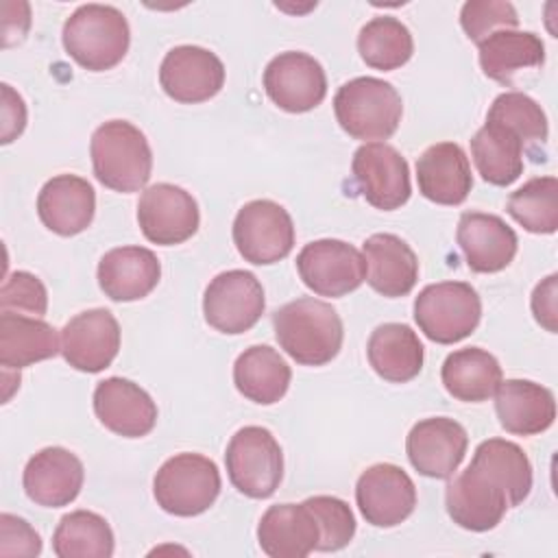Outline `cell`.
Segmentation results:
<instances>
[{
    "mask_svg": "<svg viewBox=\"0 0 558 558\" xmlns=\"http://www.w3.org/2000/svg\"><path fill=\"white\" fill-rule=\"evenodd\" d=\"M530 490L532 464L525 451L512 440L488 438L477 445L471 464L449 482L445 504L460 527L488 532Z\"/></svg>",
    "mask_w": 558,
    "mask_h": 558,
    "instance_id": "obj_1",
    "label": "cell"
},
{
    "mask_svg": "<svg viewBox=\"0 0 558 558\" xmlns=\"http://www.w3.org/2000/svg\"><path fill=\"white\" fill-rule=\"evenodd\" d=\"M272 327L279 347L303 366L331 362L344 338L340 314L329 303L314 296L281 305L272 314Z\"/></svg>",
    "mask_w": 558,
    "mask_h": 558,
    "instance_id": "obj_2",
    "label": "cell"
},
{
    "mask_svg": "<svg viewBox=\"0 0 558 558\" xmlns=\"http://www.w3.org/2000/svg\"><path fill=\"white\" fill-rule=\"evenodd\" d=\"M65 52L85 70L105 72L118 65L131 44L124 13L111 4H81L63 24Z\"/></svg>",
    "mask_w": 558,
    "mask_h": 558,
    "instance_id": "obj_3",
    "label": "cell"
},
{
    "mask_svg": "<svg viewBox=\"0 0 558 558\" xmlns=\"http://www.w3.org/2000/svg\"><path fill=\"white\" fill-rule=\"evenodd\" d=\"M89 155L96 179L113 192H137L150 179L153 153L148 140L126 120L100 124L92 135Z\"/></svg>",
    "mask_w": 558,
    "mask_h": 558,
    "instance_id": "obj_4",
    "label": "cell"
},
{
    "mask_svg": "<svg viewBox=\"0 0 558 558\" xmlns=\"http://www.w3.org/2000/svg\"><path fill=\"white\" fill-rule=\"evenodd\" d=\"M333 111L340 129L353 140H388L403 113L399 92L381 78L357 76L347 81L333 96Z\"/></svg>",
    "mask_w": 558,
    "mask_h": 558,
    "instance_id": "obj_5",
    "label": "cell"
},
{
    "mask_svg": "<svg viewBox=\"0 0 558 558\" xmlns=\"http://www.w3.org/2000/svg\"><path fill=\"white\" fill-rule=\"evenodd\" d=\"M220 471L201 453H177L168 458L153 480L157 506L174 517H196L209 510L220 495Z\"/></svg>",
    "mask_w": 558,
    "mask_h": 558,
    "instance_id": "obj_6",
    "label": "cell"
},
{
    "mask_svg": "<svg viewBox=\"0 0 558 558\" xmlns=\"http://www.w3.org/2000/svg\"><path fill=\"white\" fill-rule=\"evenodd\" d=\"M482 318V301L471 283L438 281L425 286L414 299L418 329L438 344H453L475 331Z\"/></svg>",
    "mask_w": 558,
    "mask_h": 558,
    "instance_id": "obj_7",
    "label": "cell"
},
{
    "mask_svg": "<svg viewBox=\"0 0 558 558\" xmlns=\"http://www.w3.org/2000/svg\"><path fill=\"white\" fill-rule=\"evenodd\" d=\"M231 484L251 499L270 497L283 477V453L277 438L259 425L238 429L225 451Z\"/></svg>",
    "mask_w": 558,
    "mask_h": 558,
    "instance_id": "obj_8",
    "label": "cell"
},
{
    "mask_svg": "<svg viewBox=\"0 0 558 558\" xmlns=\"http://www.w3.org/2000/svg\"><path fill=\"white\" fill-rule=\"evenodd\" d=\"M233 242L246 262L275 264L288 257L294 246V222L279 203L257 198L235 214Z\"/></svg>",
    "mask_w": 558,
    "mask_h": 558,
    "instance_id": "obj_9",
    "label": "cell"
},
{
    "mask_svg": "<svg viewBox=\"0 0 558 558\" xmlns=\"http://www.w3.org/2000/svg\"><path fill=\"white\" fill-rule=\"evenodd\" d=\"M266 299L259 279L248 270L216 275L203 294L205 320L220 333H244L264 314Z\"/></svg>",
    "mask_w": 558,
    "mask_h": 558,
    "instance_id": "obj_10",
    "label": "cell"
},
{
    "mask_svg": "<svg viewBox=\"0 0 558 558\" xmlns=\"http://www.w3.org/2000/svg\"><path fill=\"white\" fill-rule=\"evenodd\" d=\"M303 283L318 296H344L366 279L364 255L342 240H314L296 255Z\"/></svg>",
    "mask_w": 558,
    "mask_h": 558,
    "instance_id": "obj_11",
    "label": "cell"
},
{
    "mask_svg": "<svg viewBox=\"0 0 558 558\" xmlns=\"http://www.w3.org/2000/svg\"><path fill=\"white\" fill-rule=\"evenodd\" d=\"M351 174L357 192L375 209L392 211L408 203L412 194L408 161L386 142L362 144L353 153Z\"/></svg>",
    "mask_w": 558,
    "mask_h": 558,
    "instance_id": "obj_12",
    "label": "cell"
},
{
    "mask_svg": "<svg viewBox=\"0 0 558 558\" xmlns=\"http://www.w3.org/2000/svg\"><path fill=\"white\" fill-rule=\"evenodd\" d=\"M137 222L148 242L174 246L196 233L201 214L190 192L172 183H155L140 196Z\"/></svg>",
    "mask_w": 558,
    "mask_h": 558,
    "instance_id": "obj_13",
    "label": "cell"
},
{
    "mask_svg": "<svg viewBox=\"0 0 558 558\" xmlns=\"http://www.w3.org/2000/svg\"><path fill=\"white\" fill-rule=\"evenodd\" d=\"M264 89L279 109L288 113H305L325 100L327 76L312 54L288 50L268 61L264 70Z\"/></svg>",
    "mask_w": 558,
    "mask_h": 558,
    "instance_id": "obj_14",
    "label": "cell"
},
{
    "mask_svg": "<svg viewBox=\"0 0 558 558\" xmlns=\"http://www.w3.org/2000/svg\"><path fill=\"white\" fill-rule=\"evenodd\" d=\"M355 501L366 523L395 527L414 512L416 486L401 466L379 462L357 477Z\"/></svg>",
    "mask_w": 558,
    "mask_h": 558,
    "instance_id": "obj_15",
    "label": "cell"
},
{
    "mask_svg": "<svg viewBox=\"0 0 558 558\" xmlns=\"http://www.w3.org/2000/svg\"><path fill=\"white\" fill-rule=\"evenodd\" d=\"M120 351V325L105 307L76 314L61 329L63 360L83 373H100Z\"/></svg>",
    "mask_w": 558,
    "mask_h": 558,
    "instance_id": "obj_16",
    "label": "cell"
},
{
    "mask_svg": "<svg viewBox=\"0 0 558 558\" xmlns=\"http://www.w3.org/2000/svg\"><path fill=\"white\" fill-rule=\"evenodd\" d=\"M159 83L177 102H205L222 89L225 65L207 48L177 46L166 52L159 65Z\"/></svg>",
    "mask_w": 558,
    "mask_h": 558,
    "instance_id": "obj_17",
    "label": "cell"
},
{
    "mask_svg": "<svg viewBox=\"0 0 558 558\" xmlns=\"http://www.w3.org/2000/svg\"><path fill=\"white\" fill-rule=\"evenodd\" d=\"M466 429L449 416H432L412 425L405 438L410 464L425 477L449 480L464 460Z\"/></svg>",
    "mask_w": 558,
    "mask_h": 558,
    "instance_id": "obj_18",
    "label": "cell"
},
{
    "mask_svg": "<svg viewBox=\"0 0 558 558\" xmlns=\"http://www.w3.org/2000/svg\"><path fill=\"white\" fill-rule=\"evenodd\" d=\"M83 480V462L72 451L63 447H46L26 462L22 486L26 497L37 506L61 508L78 497Z\"/></svg>",
    "mask_w": 558,
    "mask_h": 558,
    "instance_id": "obj_19",
    "label": "cell"
},
{
    "mask_svg": "<svg viewBox=\"0 0 558 558\" xmlns=\"http://www.w3.org/2000/svg\"><path fill=\"white\" fill-rule=\"evenodd\" d=\"M458 246L473 272H499L517 255V233L499 216L464 211L456 229Z\"/></svg>",
    "mask_w": 558,
    "mask_h": 558,
    "instance_id": "obj_20",
    "label": "cell"
},
{
    "mask_svg": "<svg viewBox=\"0 0 558 558\" xmlns=\"http://www.w3.org/2000/svg\"><path fill=\"white\" fill-rule=\"evenodd\" d=\"M94 412L109 432L124 438L146 436L157 423V405L150 395L124 377H109L96 386Z\"/></svg>",
    "mask_w": 558,
    "mask_h": 558,
    "instance_id": "obj_21",
    "label": "cell"
},
{
    "mask_svg": "<svg viewBox=\"0 0 558 558\" xmlns=\"http://www.w3.org/2000/svg\"><path fill=\"white\" fill-rule=\"evenodd\" d=\"M96 211V194L89 181L76 174H57L44 183L37 196V216L57 235L85 231Z\"/></svg>",
    "mask_w": 558,
    "mask_h": 558,
    "instance_id": "obj_22",
    "label": "cell"
},
{
    "mask_svg": "<svg viewBox=\"0 0 558 558\" xmlns=\"http://www.w3.org/2000/svg\"><path fill=\"white\" fill-rule=\"evenodd\" d=\"M257 541L270 558H305L320 541V527L305 501L270 506L257 525Z\"/></svg>",
    "mask_w": 558,
    "mask_h": 558,
    "instance_id": "obj_23",
    "label": "cell"
},
{
    "mask_svg": "<svg viewBox=\"0 0 558 558\" xmlns=\"http://www.w3.org/2000/svg\"><path fill=\"white\" fill-rule=\"evenodd\" d=\"M418 192L438 205H460L473 187L469 159L460 144L438 142L416 159Z\"/></svg>",
    "mask_w": 558,
    "mask_h": 558,
    "instance_id": "obj_24",
    "label": "cell"
},
{
    "mask_svg": "<svg viewBox=\"0 0 558 558\" xmlns=\"http://www.w3.org/2000/svg\"><path fill=\"white\" fill-rule=\"evenodd\" d=\"M161 277V264L150 248L118 246L98 262V286L111 301L148 296Z\"/></svg>",
    "mask_w": 558,
    "mask_h": 558,
    "instance_id": "obj_25",
    "label": "cell"
},
{
    "mask_svg": "<svg viewBox=\"0 0 558 558\" xmlns=\"http://www.w3.org/2000/svg\"><path fill=\"white\" fill-rule=\"evenodd\" d=\"M366 281L381 296L397 299L412 292L418 279V259L410 244L395 233H375L362 244Z\"/></svg>",
    "mask_w": 558,
    "mask_h": 558,
    "instance_id": "obj_26",
    "label": "cell"
},
{
    "mask_svg": "<svg viewBox=\"0 0 558 558\" xmlns=\"http://www.w3.org/2000/svg\"><path fill=\"white\" fill-rule=\"evenodd\" d=\"M499 425L508 434L534 436L551 427L556 401L549 388L530 379H506L495 390Z\"/></svg>",
    "mask_w": 558,
    "mask_h": 558,
    "instance_id": "obj_27",
    "label": "cell"
},
{
    "mask_svg": "<svg viewBox=\"0 0 558 558\" xmlns=\"http://www.w3.org/2000/svg\"><path fill=\"white\" fill-rule=\"evenodd\" d=\"M366 355L381 379L405 384L421 373L425 351L412 327L403 323H384L371 333Z\"/></svg>",
    "mask_w": 558,
    "mask_h": 558,
    "instance_id": "obj_28",
    "label": "cell"
},
{
    "mask_svg": "<svg viewBox=\"0 0 558 558\" xmlns=\"http://www.w3.org/2000/svg\"><path fill=\"white\" fill-rule=\"evenodd\" d=\"M61 351L57 329L37 316L0 312V364L20 371Z\"/></svg>",
    "mask_w": 558,
    "mask_h": 558,
    "instance_id": "obj_29",
    "label": "cell"
},
{
    "mask_svg": "<svg viewBox=\"0 0 558 558\" xmlns=\"http://www.w3.org/2000/svg\"><path fill=\"white\" fill-rule=\"evenodd\" d=\"M292 371L288 362L268 344L244 349L233 364V384L240 395L259 405L277 403L290 386Z\"/></svg>",
    "mask_w": 558,
    "mask_h": 558,
    "instance_id": "obj_30",
    "label": "cell"
},
{
    "mask_svg": "<svg viewBox=\"0 0 558 558\" xmlns=\"http://www.w3.org/2000/svg\"><path fill=\"white\" fill-rule=\"evenodd\" d=\"M440 379L453 399L480 403L490 399L501 384V366L486 349L466 347L447 355Z\"/></svg>",
    "mask_w": 558,
    "mask_h": 558,
    "instance_id": "obj_31",
    "label": "cell"
},
{
    "mask_svg": "<svg viewBox=\"0 0 558 558\" xmlns=\"http://www.w3.org/2000/svg\"><path fill=\"white\" fill-rule=\"evenodd\" d=\"M477 46L484 74L501 85H512L517 72L545 63V46L532 31H497Z\"/></svg>",
    "mask_w": 558,
    "mask_h": 558,
    "instance_id": "obj_32",
    "label": "cell"
},
{
    "mask_svg": "<svg viewBox=\"0 0 558 558\" xmlns=\"http://www.w3.org/2000/svg\"><path fill=\"white\" fill-rule=\"evenodd\" d=\"M523 142L506 126L486 120L471 137V157L477 172L490 185L506 187L523 172Z\"/></svg>",
    "mask_w": 558,
    "mask_h": 558,
    "instance_id": "obj_33",
    "label": "cell"
},
{
    "mask_svg": "<svg viewBox=\"0 0 558 558\" xmlns=\"http://www.w3.org/2000/svg\"><path fill=\"white\" fill-rule=\"evenodd\" d=\"M52 549L59 558H109L113 532L100 514L74 510L61 517L52 534Z\"/></svg>",
    "mask_w": 558,
    "mask_h": 558,
    "instance_id": "obj_34",
    "label": "cell"
},
{
    "mask_svg": "<svg viewBox=\"0 0 558 558\" xmlns=\"http://www.w3.org/2000/svg\"><path fill=\"white\" fill-rule=\"evenodd\" d=\"M357 50L368 68L388 72L410 61L414 52V41L401 20L379 15L360 28Z\"/></svg>",
    "mask_w": 558,
    "mask_h": 558,
    "instance_id": "obj_35",
    "label": "cell"
},
{
    "mask_svg": "<svg viewBox=\"0 0 558 558\" xmlns=\"http://www.w3.org/2000/svg\"><path fill=\"white\" fill-rule=\"evenodd\" d=\"M506 209L525 231L554 233L558 229V179H530L510 194Z\"/></svg>",
    "mask_w": 558,
    "mask_h": 558,
    "instance_id": "obj_36",
    "label": "cell"
},
{
    "mask_svg": "<svg viewBox=\"0 0 558 558\" xmlns=\"http://www.w3.org/2000/svg\"><path fill=\"white\" fill-rule=\"evenodd\" d=\"M486 120L510 129L523 142L525 148L547 142L549 129H547L545 111L541 109V105L534 98H530L523 92L499 94L493 100V105L486 113Z\"/></svg>",
    "mask_w": 558,
    "mask_h": 558,
    "instance_id": "obj_37",
    "label": "cell"
},
{
    "mask_svg": "<svg viewBox=\"0 0 558 558\" xmlns=\"http://www.w3.org/2000/svg\"><path fill=\"white\" fill-rule=\"evenodd\" d=\"M305 504L320 527L318 551H338L351 543L355 534V517L347 501L331 495H316L305 499Z\"/></svg>",
    "mask_w": 558,
    "mask_h": 558,
    "instance_id": "obj_38",
    "label": "cell"
},
{
    "mask_svg": "<svg viewBox=\"0 0 558 558\" xmlns=\"http://www.w3.org/2000/svg\"><path fill=\"white\" fill-rule=\"evenodd\" d=\"M460 24L471 41L482 44L497 31H514L519 26V15L510 2L469 0L462 4Z\"/></svg>",
    "mask_w": 558,
    "mask_h": 558,
    "instance_id": "obj_39",
    "label": "cell"
},
{
    "mask_svg": "<svg viewBox=\"0 0 558 558\" xmlns=\"http://www.w3.org/2000/svg\"><path fill=\"white\" fill-rule=\"evenodd\" d=\"M48 310L46 286L26 270L9 275L0 288V312H15L24 316H44Z\"/></svg>",
    "mask_w": 558,
    "mask_h": 558,
    "instance_id": "obj_40",
    "label": "cell"
},
{
    "mask_svg": "<svg viewBox=\"0 0 558 558\" xmlns=\"http://www.w3.org/2000/svg\"><path fill=\"white\" fill-rule=\"evenodd\" d=\"M41 551L39 534L28 521L2 512L0 514V556H37Z\"/></svg>",
    "mask_w": 558,
    "mask_h": 558,
    "instance_id": "obj_41",
    "label": "cell"
},
{
    "mask_svg": "<svg viewBox=\"0 0 558 558\" xmlns=\"http://www.w3.org/2000/svg\"><path fill=\"white\" fill-rule=\"evenodd\" d=\"M26 126V107L11 85L2 83V144L13 142Z\"/></svg>",
    "mask_w": 558,
    "mask_h": 558,
    "instance_id": "obj_42",
    "label": "cell"
},
{
    "mask_svg": "<svg viewBox=\"0 0 558 558\" xmlns=\"http://www.w3.org/2000/svg\"><path fill=\"white\" fill-rule=\"evenodd\" d=\"M556 275H549L532 292L534 318L551 333H556Z\"/></svg>",
    "mask_w": 558,
    "mask_h": 558,
    "instance_id": "obj_43",
    "label": "cell"
}]
</instances>
